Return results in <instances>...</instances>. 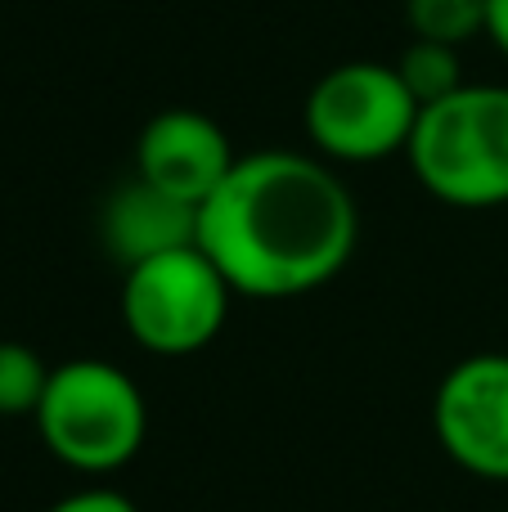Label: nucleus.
Listing matches in <instances>:
<instances>
[{
    "instance_id": "nucleus-1",
    "label": "nucleus",
    "mask_w": 508,
    "mask_h": 512,
    "mask_svg": "<svg viewBox=\"0 0 508 512\" xmlns=\"http://www.w3.org/2000/svg\"><path fill=\"white\" fill-rule=\"evenodd\" d=\"M360 212L320 158L261 149L239 158L198 207V248L234 297L288 301L338 279L356 252Z\"/></svg>"
},
{
    "instance_id": "nucleus-2",
    "label": "nucleus",
    "mask_w": 508,
    "mask_h": 512,
    "mask_svg": "<svg viewBox=\"0 0 508 512\" xmlns=\"http://www.w3.org/2000/svg\"><path fill=\"white\" fill-rule=\"evenodd\" d=\"M419 185L432 198L468 212L508 203V86H477L446 95L419 113L405 149Z\"/></svg>"
},
{
    "instance_id": "nucleus-3",
    "label": "nucleus",
    "mask_w": 508,
    "mask_h": 512,
    "mask_svg": "<svg viewBox=\"0 0 508 512\" xmlns=\"http://www.w3.org/2000/svg\"><path fill=\"white\" fill-rule=\"evenodd\" d=\"M32 418L45 450L72 472L126 468L149 432V405L135 378L90 355L50 369V387Z\"/></svg>"
},
{
    "instance_id": "nucleus-4",
    "label": "nucleus",
    "mask_w": 508,
    "mask_h": 512,
    "mask_svg": "<svg viewBox=\"0 0 508 512\" xmlns=\"http://www.w3.org/2000/svg\"><path fill=\"white\" fill-rule=\"evenodd\" d=\"M419 99L396 63H338L306 95V135L333 162H383L405 153L419 126Z\"/></svg>"
},
{
    "instance_id": "nucleus-5",
    "label": "nucleus",
    "mask_w": 508,
    "mask_h": 512,
    "mask_svg": "<svg viewBox=\"0 0 508 512\" xmlns=\"http://www.w3.org/2000/svg\"><path fill=\"white\" fill-rule=\"evenodd\" d=\"M234 288L203 248H180L126 270L122 324L153 355H194L225 328Z\"/></svg>"
},
{
    "instance_id": "nucleus-6",
    "label": "nucleus",
    "mask_w": 508,
    "mask_h": 512,
    "mask_svg": "<svg viewBox=\"0 0 508 512\" xmlns=\"http://www.w3.org/2000/svg\"><path fill=\"white\" fill-rule=\"evenodd\" d=\"M432 427L464 472L508 481V355L482 351L459 360L437 387Z\"/></svg>"
},
{
    "instance_id": "nucleus-7",
    "label": "nucleus",
    "mask_w": 508,
    "mask_h": 512,
    "mask_svg": "<svg viewBox=\"0 0 508 512\" xmlns=\"http://www.w3.org/2000/svg\"><path fill=\"white\" fill-rule=\"evenodd\" d=\"M230 135L198 108H162L149 117L135 144V176L185 203L203 207L225 176L234 171Z\"/></svg>"
},
{
    "instance_id": "nucleus-8",
    "label": "nucleus",
    "mask_w": 508,
    "mask_h": 512,
    "mask_svg": "<svg viewBox=\"0 0 508 512\" xmlns=\"http://www.w3.org/2000/svg\"><path fill=\"white\" fill-rule=\"evenodd\" d=\"M99 239H104L108 256H117L131 270V265L153 261V256L194 248L198 207L135 176L108 194L104 216H99Z\"/></svg>"
},
{
    "instance_id": "nucleus-9",
    "label": "nucleus",
    "mask_w": 508,
    "mask_h": 512,
    "mask_svg": "<svg viewBox=\"0 0 508 512\" xmlns=\"http://www.w3.org/2000/svg\"><path fill=\"white\" fill-rule=\"evenodd\" d=\"M396 72L410 86V95L419 99V108L441 104L446 95L464 90V63H459V45H441V41H414L405 45V54L396 59Z\"/></svg>"
},
{
    "instance_id": "nucleus-10",
    "label": "nucleus",
    "mask_w": 508,
    "mask_h": 512,
    "mask_svg": "<svg viewBox=\"0 0 508 512\" xmlns=\"http://www.w3.org/2000/svg\"><path fill=\"white\" fill-rule=\"evenodd\" d=\"M405 23L414 41L464 45L486 36V0H405Z\"/></svg>"
},
{
    "instance_id": "nucleus-11",
    "label": "nucleus",
    "mask_w": 508,
    "mask_h": 512,
    "mask_svg": "<svg viewBox=\"0 0 508 512\" xmlns=\"http://www.w3.org/2000/svg\"><path fill=\"white\" fill-rule=\"evenodd\" d=\"M50 387L45 360L23 342H0V418H23L41 409Z\"/></svg>"
},
{
    "instance_id": "nucleus-12",
    "label": "nucleus",
    "mask_w": 508,
    "mask_h": 512,
    "mask_svg": "<svg viewBox=\"0 0 508 512\" xmlns=\"http://www.w3.org/2000/svg\"><path fill=\"white\" fill-rule=\"evenodd\" d=\"M45 512H140L122 490H108V486H90V490H72L63 495L59 504H50Z\"/></svg>"
},
{
    "instance_id": "nucleus-13",
    "label": "nucleus",
    "mask_w": 508,
    "mask_h": 512,
    "mask_svg": "<svg viewBox=\"0 0 508 512\" xmlns=\"http://www.w3.org/2000/svg\"><path fill=\"white\" fill-rule=\"evenodd\" d=\"M486 36L508 59V0H486Z\"/></svg>"
}]
</instances>
